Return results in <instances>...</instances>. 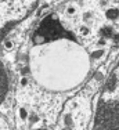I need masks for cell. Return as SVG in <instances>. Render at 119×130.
I'll return each instance as SVG.
<instances>
[{
  "label": "cell",
  "instance_id": "obj_2",
  "mask_svg": "<svg viewBox=\"0 0 119 130\" xmlns=\"http://www.w3.org/2000/svg\"><path fill=\"white\" fill-rule=\"evenodd\" d=\"M78 13V6L76 4H73V3H72V4H68L67 6V14L68 15H75Z\"/></svg>",
  "mask_w": 119,
  "mask_h": 130
},
{
  "label": "cell",
  "instance_id": "obj_5",
  "mask_svg": "<svg viewBox=\"0 0 119 130\" xmlns=\"http://www.w3.org/2000/svg\"><path fill=\"white\" fill-rule=\"evenodd\" d=\"M20 85L21 86H26L28 85V79L26 78H22V79H21V82H20Z\"/></svg>",
  "mask_w": 119,
  "mask_h": 130
},
{
  "label": "cell",
  "instance_id": "obj_3",
  "mask_svg": "<svg viewBox=\"0 0 119 130\" xmlns=\"http://www.w3.org/2000/svg\"><path fill=\"white\" fill-rule=\"evenodd\" d=\"M18 115H20L21 120H26L28 119V111L25 108H21V109H18Z\"/></svg>",
  "mask_w": 119,
  "mask_h": 130
},
{
  "label": "cell",
  "instance_id": "obj_4",
  "mask_svg": "<svg viewBox=\"0 0 119 130\" xmlns=\"http://www.w3.org/2000/svg\"><path fill=\"white\" fill-rule=\"evenodd\" d=\"M12 47H14V44H12L11 40H6V42H4V48H6V50H11Z\"/></svg>",
  "mask_w": 119,
  "mask_h": 130
},
{
  "label": "cell",
  "instance_id": "obj_1",
  "mask_svg": "<svg viewBox=\"0 0 119 130\" xmlns=\"http://www.w3.org/2000/svg\"><path fill=\"white\" fill-rule=\"evenodd\" d=\"M32 0H0V4L8 7H29Z\"/></svg>",
  "mask_w": 119,
  "mask_h": 130
}]
</instances>
